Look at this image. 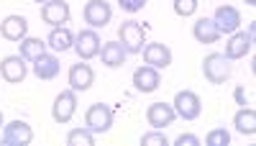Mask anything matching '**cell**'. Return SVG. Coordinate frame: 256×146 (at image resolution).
I'll use <instances>...</instances> for the list:
<instances>
[{
	"label": "cell",
	"instance_id": "1",
	"mask_svg": "<svg viewBox=\"0 0 256 146\" xmlns=\"http://www.w3.org/2000/svg\"><path fill=\"white\" fill-rule=\"evenodd\" d=\"M118 41L123 44L126 54H138L146 44V28L138 20H123L118 28Z\"/></svg>",
	"mask_w": 256,
	"mask_h": 146
},
{
	"label": "cell",
	"instance_id": "2",
	"mask_svg": "<svg viewBox=\"0 0 256 146\" xmlns=\"http://www.w3.org/2000/svg\"><path fill=\"white\" fill-rule=\"evenodd\" d=\"M113 108L105 102H95L84 113V128H90L92 134H108L113 128Z\"/></svg>",
	"mask_w": 256,
	"mask_h": 146
},
{
	"label": "cell",
	"instance_id": "3",
	"mask_svg": "<svg viewBox=\"0 0 256 146\" xmlns=\"http://www.w3.org/2000/svg\"><path fill=\"white\" fill-rule=\"evenodd\" d=\"M172 108L174 113L182 118V120H195L200 118L202 113V102H200V95L192 92V90H180L172 100Z\"/></svg>",
	"mask_w": 256,
	"mask_h": 146
},
{
	"label": "cell",
	"instance_id": "4",
	"mask_svg": "<svg viewBox=\"0 0 256 146\" xmlns=\"http://www.w3.org/2000/svg\"><path fill=\"white\" fill-rule=\"evenodd\" d=\"M202 74L212 85H223L230 77V59H226L223 54H208L202 59Z\"/></svg>",
	"mask_w": 256,
	"mask_h": 146
},
{
	"label": "cell",
	"instance_id": "5",
	"mask_svg": "<svg viewBox=\"0 0 256 146\" xmlns=\"http://www.w3.org/2000/svg\"><path fill=\"white\" fill-rule=\"evenodd\" d=\"M3 141L6 146H28L34 141V128L26 120H10L3 123Z\"/></svg>",
	"mask_w": 256,
	"mask_h": 146
},
{
	"label": "cell",
	"instance_id": "6",
	"mask_svg": "<svg viewBox=\"0 0 256 146\" xmlns=\"http://www.w3.org/2000/svg\"><path fill=\"white\" fill-rule=\"evenodd\" d=\"M100 46H102V41H100V36H98L95 28H82V31L74 36V52H77V56H80L82 62L98 56V54H100Z\"/></svg>",
	"mask_w": 256,
	"mask_h": 146
},
{
	"label": "cell",
	"instance_id": "7",
	"mask_svg": "<svg viewBox=\"0 0 256 146\" xmlns=\"http://www.w3.org/2000/svg\"><path fill=\"white\" fill-rule=\"evenodd\" d=\"M84 24H90V28H102L110 24L113 18V8L110 3H105V0H90V3H84Z\"/></svg>",
	"mask_w": 256,
	"mask_h": 146
},
{
	"label": "cell",
	"instance_id": "8",
	"mask_svg": "<svg viewBox=\"0 0 256 146\" xmlns=\"http://www.w3.org/2000/svg\"><path fill=\"white\" fill-rule=\"evenodd\" d=\"M74 113H77V92L74 90H62L54 98V106H52L54 120L56 123H70Z\"/></svg>",
	"mask_w": 256,
	"mask_h": 146
},
{
	"label": "cell",
	"instance_id": "9",
	"mask_svg": "<svg viewBox=\"0 0 256 146\" xmlns=\"http://www.w3.org/2000/svg\"><path fill=\"white\" fill-rule=\"evenodd\" d=\"M177 118L174 108H172V102H152V106L146 108V120H148V126L162 131L166 126H172Z\"/></svg>",
	"mask_w": 256,
	"mask_h": 146
},
{
	"label": "cell",
	"instance_id": "10",
	"mask_svg": "<svg viewBox=\"0 0 256 146\" xmlns=\"http://www.w3.org/2000/svg\"><path fill=\"white\" fill-rule=\"evenodd\" d=\"M72 16V8L70 3H64V0H49V3L41 6V20L49 24L52 28L54 26H64Z\"/></svg>",
	"mask_w": 256,
	"mask_h": 146
},
{
	"label": "cell",
	"instance_id": "11",
	"mask_svg": "<svg viewBox=\"0 0 256 146\" xmlns=\"http://www.w3.org/2000/svg\"><path fill=\"white\" fill-rule=\"evenodd\" d=\"M212 24L218 26L220 36L238 31V26H241V10L233 8V6H218L216 13H212Z\"/></svg>",
	"mask_w": 256,
	"mask_h": 146
},
{
	"label": "cell",
	"instance_id": "12",
	"mask_svg": "<svg viewBox=\"0 0 256 146\" xmlns=\"http://www.w3.org/2000/svg\"><path fill=\"white\" fill-rule=\"evenodd\" d=\"M28 67H26V59L20 54H10V56H3L0 59V74H3L6 82L16 85V82H24Z\"/></svg>",
	"mask_w": 256,
	"mask_h": 146
},
{
	"label": "cell",
	"instance_id": "13",
	"mask_svg": "<svg viewBox=\"0 0 256 146\" xmlns=\"http://www.w3.org/2000/svg\"><path fill=\"white\" fill-rule=\"evenodd\" d=\"M251 44H254V36L248 31H233L230 38L226 41V59H244L248 52H251Z\"/></svg>",
	"mask_w": 256,
	"mask_h": 146
},
{
	"label": "cell",
	"instance_id": "14",
	"mask_svg": "<svg viewBox=\"0 0 256 146\" xmlns=\"http://www.w3.org/2000/svg\"><path fill=\"white\" fill-rule=\"evenodd\" d=\"M92 82H95V72L90 64H72L70 67V90L74 92H84V90H90L92 88Z\"/></svg>",
	"mask_w": 256,
	"mask_h": 146
},
{
	"label": "cell",
	"instance_id": "15",
	"mask_svg": "<svg viewBox=\"0 0 256 146\" xmlns=\"http://www.w3.org/2000/svg\"><path fill=\"white\" fill-rule=\"evenodd\" d=\"M141 52H144V62L154 70H166L172 64V52L164 44H146Z\"/></svg>",
	"mask_w": 256,
	"mask_h": 146
},
{
	"label": "cell",
	"instance_id": "16",
	"mask_svg": "<svg viewBox=\"0 0 256 146\" xmlns=\"http://www.w3.org/2000/svg\"><path fill=\"white\" fill-rule=\"evenodd\" d=\"M159 85H162L159 70L144 64V67H138V70L134 72V88H136L138 92H144V95H146V92H154Z\"/></svg>",
	"mask_w": 256,
	"mask_h": 146
},
{
	"label": "cell",
	"instance_id": "17",
	"mask_svg": "<svg viewBox=\"0 0 256 146\" xmlns=\"http://www.w3.org/2000/svg\"><path fill=\"white\" fill-rule=\"evenodd\" d=\"M28 34V20L24 16H6L0 24V36L8 41H20Z\"/></svg>",
	"mask_w": 256,
	"mask_h": 146
},
{
	"label": "cell",
	"instance_id": "18",
	"mask_svg": "<svg viewBox=\"0 0 256 146\" xmlns=\"http://www.w3.org/2000/svg\"><path fill=\"white\" fill-rule=\"evenodd\" d=\"M192 36H195L200 44H216L220 38V31L212 24V18H198L195 24H192Z\"/></svg>",
	"mask_w": 256,
	"mask_h": 146
},
{
	"label": "cell",
	"instance_id": "19",
	"mask_svg": "<svg viewBox=\"0 0 256 146\" xmlns=\"http://www.w3.org/2000/svg\"><path fill=\"white\" fill-rule=\"evenodd\" d=\"M100 59H102V64L105 67H120L123 62H126V49H123V44L120 41H105V44L100 46V54H98Z\"/></svg>",
	"mask_w": 256,
	"mask_h": 146
},
{
	"label": "cell",
	"instance_id": "20",
	"mask_svg": "<svg viewBox=\"0 0 256 146\" xmlns=\"http://www.w3.org/2000/svg\"><path fill=\"white\" fill-rule=\"evenodd\" d=\"M46 46L54 52H67L74 46V34L67 26H54L52 34L46 36Z\"/></svg>",
	"mask_w": 256,
	"mask_h": 146
},
{
	"label": "cell",
	"instance_id": "21",
	"mask_svg": "<svg viewBox=\"0 0 256 146\" xmlns=\"http://www.w3.org/2000/svg\"><path fill=\"white\" fill-rule=\"evenodd\" d=\"M59 70H62L59 59H56L54 54H46V52L34 62V74H36L38 80H54V77L59 74Z\"/></svg>",
	"mask_w": 256,
	"mask_h": 146
},
{
	"label": "cell",
	"instance_id": "22",
	"mask_svg": "<svg viewBox=\"0 0 256 146\" xmlns=\"http://www.w3.org/2000/svg\"><path fill=\"white\" fill-rule=\"evenodd\" d=\"M233 126H236V131L244 134V136H254L256 134V110L244 106L236 116H233Z\"/></svg>",
	"mask_w": 256,
	"mask_h": 146
},
{
	"label": "cell",
	"instance_id": "23",
	"mask_svg": "<svg viewBox=\"0 0 256 146\" xmlns=\"http://www.w3.org/2000/svg\"><path fill=\"white\" fill-rule=\"evenodd\" d=\"M46 52V41L41 38H34V36H26L20 38V56H24L26 62H36L41 54Z\"/></svg>",
	"mask_w": 256,
	"mask_h": 146
},
{
	"label": "cell",
	"instance_id": "24",
	"mask_svg": "<svg viewBox=\"0 0 256 146\" xmlns=\"http://www.w3.org/2000/svg\"><path fill=\"white\" fill-rule=\"evenodd\" d=\"M67 144L70 146H92L95 144V134L90 131V128H72L70 134H67Z\"/></svg>",
	"mask_w": 256,
	"mask_h": 146
},
{
	"label": "cell",
	"instance_id": "25",
	"mask_svg": "<svg viewBox=\"0 0 256 146\" xmlns=\"http://www.w3.org/2000/svg\"><path fill=\"white\" fill-rule=\"evenodd\" d=\"M205 144L208 146H228L230 144V134L226 128H212L208 136H205Z\"/></svg>",
	"mask_w": 256,
	"mask_h": 146
},
{
	"label": "cell",
	"instance_id": "26",
	"mask_svg": "<svg viewBox=\"0 0 256 146\" xmlns=\"http://www.w3.org/2000/svg\"><path fill=\"white\" fill-rule=\"evenodd\" d=\"M198 10V0H174V13L182 16V18H190L195 16Z\"/></svg>",
	"mask_w": 256,
	"mask_h": 146
},
{
	"label": "cell",
	"instance_id": "27",
	"mask_svg": "<svg viewBox=\"0 0 256 146\" xmlns=\"http://www.w3.org/2000/svg\"><path fill=\"white\" fill-rule=\"evenodd\" d=\"M166 144H169L166 136L159 134L156 128H154L152 134H144V136H141V146H166Z\"/></svg>",
	"mask_w": 256,
	"mask_h": 146
},
{
	"label": "cell",
	"instance_id": "28",
	"mask_svg": "<svg viewBox=\"0 0 256 146\" xmlns=\"http://www.w3.org/2000/svg\"><path fill=\"white\" fill-rule=\"evenodd\" d=\"M118 6H120L126 13H138V10H144L146 0H118Z\"/></svg>",
	"mask_w": 256,
	"mask_h": 146
},
{
	"label": "cell",
	"instance_id": "29",
	"mask_svg": "<svg viewBox=\"0 0 256 146\" xmlns=\"http://www.w3.org/2000/svg\"><path fill=\"white\" fill-rule=\"evenodd\" d=\"M174 144H177V146H200V138L192 136V134H180V136L174 138Z\"/></svg>",
	"mask_w": 256,
	"mask_h": 146
},
{
	"label": "cell",
	"instance_id": "30",
	"mask_svg": "<svg viewBox=\"0 0 256 146\" xmlns=\"http://www.w3.org/2000/svg\"><path fill=\"white\" fill-rule=\"evenodd\" d=\"M233 98H236L238 106H246V90H244V88H236V90H233Z\"/></svg>",
	"mask_w": 256,
	"mask_h": 146
},
{
	"label": "cell",
	"instance_id": "31",
	"mask_svg": "<svg viewBox=\"0 0 256 146\" xmlns=\"http://www.w3.org/2000/svg\"><path fill=\"white\" fill-rule=\"evenodd\" d=\"M246 6H256V0H246Z\"/></svg>",
	"mask_w": 256,
	"mask_h": 146
},
{
	"label": "cell",
	"instance_id": "32",
	"mask_svg": "<svg viewBox=\"0 0 256 146\" xmlns=\"http://www.w3.org/2000/svg\"><path fill=\"white\" fill-rule=\"evenodd\" d=\"M34 3H49V0H34Z\"/></svg>",
	"mask_w": 256,
	"mask_h": 146
},
{
	"label": "cell",
	"instance_id": "33",
	"mask_svg": "<svg viewBox=\"0 0 256 146\" xmlns=\"http://www.w3.org/2000/svg\"><path fill=\"white\" fill-rule=\"evenodd\" d=\"M0 126H3V113H0Z\"/></svg>",
	"mask_w": 256,
	"mask_h": 146
}]
</instances>
